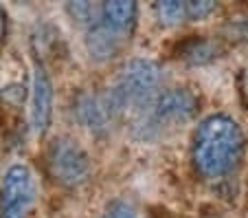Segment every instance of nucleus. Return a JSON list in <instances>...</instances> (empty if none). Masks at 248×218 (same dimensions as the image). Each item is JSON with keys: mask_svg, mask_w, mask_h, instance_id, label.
I'll use <instances>...</instances> for the list:
<instances>
[{"mask_svg": "<svg viewBox=\"0 0 248 218\" xmlns=\"http://www.w3.org/2000/svg\"><path fill=\"white\" fill-rule=\"evenodd\" d=\"M99 218H139V214H136V207L130 203V201L117 199V201L106 205V209L101 212Z\"/></svg>", "mask_w": 248, "mask_h": 218, "instance_id": "nucleus-13", "label": "nucleus"}, {"mask_svg": "<svg viewBox=\"0 0 248 218\" xmlns=\"http://www.w3.org/2000/svg\"><path fill=\"white\" fill-rule=\"evenodd\" d=\"M75 119L90 134H103L114 121V115L106 101V95L84 93L75 101Z\"/></svg>", "mask_w": 248, "mask_h": 218, "instance_id": "nucleus-7", "label": "nucleus"}, {"mask_svg": "<svg viewBox=\"0 0 248 218\" xmlns=\"http://www.w3.org/2000/svg\"><path fill=\"white\" fill-rule=\"evenodd\" d=\"M217 53V47L213 42H206V40H193L191 44L185 51V57H187L191 64H202V62L213 60Z\"/></svg>", "mask_w": 248, "mask_h": 218, "instance_id": "nucleus-12", "label": "nucleus"}, {"mask_svg": "<svg viewBox=\"0 0 248 218\" xmlns=\"http://www.w3.org/2000/svg\"><path fill=\"white\" fill-rule=\"evenodd\" d=\"M198 100L187 88H171L139 117L134 123V137L139 141H158L169 133H176L193 119Z\"/></svg>", "mask_w": 248, "mask_h": 218, "instance_id": "nucleus-3", "label": "nucleus"}, {"mask_svg": "<svg viewBox=\"0 0 248 218\" xmlns=\"http://www.w3.org/2000/svg\"><path fill=\"white\" fill-rule=\"evenodd\" d=\"M101 20L114 29L121 35H130V31L136 24V5L134 2H103L101 5Z\"/></svg>", "mask_w": 248, "mask_h": 218, "instance_id": "nucleus-9", "label": "nucleus"}, {"mask_svg": "<svg viewBox=\"0 0 248 218\" xmlns=\"http://www.w3.org/2000/svg\"><path fill=\"white\" fill-rule=\"evenodd\" d=\"M5 34H7V14L2 9V5H0V44L5 40Z\"/></svg>", "mask_w": 248, "mask_h": 218, "instance_id": "nucleus-15", "label": "nucleus"}, {"mask_svg": "<svg viewBox=\"0 0 248 218\" xmlns=\"http://www.w3.org/2000/svg\"><path fill=\"white\" fill-rule=\"evenodd\" d=\"M66 11L73 20H77L79 24H86L88 29L101 20V7H94L93 2H68Z\"/></svg>", "mask_w": 248, "mask_h": 218, "instance_id": "nucleus-10", "label": "nucleus"}, {"mask_svg": "<svg viewBox=\"0 0 248 218\" xmlns=\"http://www.w3.org/2000/svg\"><path fill=\"white\" fill-rule=\"evenodd\" d=\"M123 40H125V35L117 34V31L110 29L103 20H99L97 24H93V27L86 31L84 47H86V53L90 55V60L108 62L119 55V51H121V47H123Z\"/></svg>", "mask_w": 248, "mask_h": 218, "instance_id": "nucleus-8", "label": "nucleus"}, {"mask_svg": "<svg viewBox=\"0 0 248 218\" xmlns=\"http://www.w3.org/2000/svg\"><path fill=\"white\" fill-rule=\"evenodd\" d=\"M187 11L191 20H202L209 14L216 11V2H209V0H200V2H187Z\"/></svg>", "mask_w": 248, "mask_h": 218, "instance_id": "nucleus-14", "label": "nucleus"}, {"mask_svg": "<svg viewBox=\"0 0 248 218\" xmlns=\"http://www.w3.org/2000/svg\"><path fill=\"white\" fill-rule=\"evenodd\" d=\"M156 16L163 24H178L185 18H189L187 2H176V0H167V2H156Z\"/></svg>", "mask_w": 248, "mask_h": 218, "instance_id": "nucleus-11", "label": "nucleus"}, {"mask_svg": "<svg viewBox=\"0 0 248 218\" xmlns=\"http://www.w3.org/2000/svg\"><path fill=\"white\" fill-rule=\"evenodd\" d=\"M244 154V133L237 121L226 115H211L198 126L191 159L198 174L222 179L239 166Z\"/></svg>", "mask_w": 248, "mask_h": 218, "instance_id": "nucleus-1", "label": "nucleus"}, {"mask_svg": "<svg viewBox=\"0 0 248 218\" xmlns=\"http://www.w3.org/2000/svg\"><path fill=\"white\" fill-rule=\"evenodd\" d=\"M38 199V181L29 166L7 168L0 185V218H24Z\"/></svg>", "mask_w": 248, "mask_h": 218, "instance_id": "nucleus-5", "label": "nucleus"}, {"mask_svg": "<svg viewBox=\"0 0 248 218\" xmlns=\"http://www.w3.org/2000/svg\"><path fill=\"white\" fill-rule=\"evenodd\" d=\"M160 80H163V73L156 62L132 60L106 93V101H108L114 119L125 117V115L140 117L158 100Z\"/></svg>", "mask_w": 248, "mask_h": 218, "instance_id": "nucleus-2", "label": "nucleus"}, {"mask_svg": "<svg viewBox=\"0 0 248 218\" xmlns=\"http://www.w3.org/2000/svg\"><path fill=\"white\" fill-rule=\"evenodd\" d=\"M46 163L53 179L64 187H79L93 174L88 152L70 137H57L46 150Z\"/></svg>", "mask_w": 248, "mask_h": 218, "instance_id": "nucleus-4", "label": "nucleus"}, {"mask_svg": "<svg viewBox=\"0 0 248 218\" xmlns=\"http://www.w3.org/2000/svg\"><path fill=\"white\" fill-rule=\"evenodd\" d=\"M33 133L42 137L51 128L53 121V84L42 62H33V82H31V108H29Z\"/></svg>", "mask_w": 248, "mask_h": 218, "instance_id": "nucleus-6", "label": "nucleus"}]
</instances>
